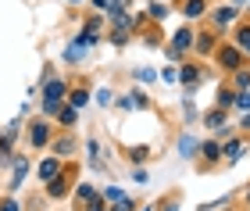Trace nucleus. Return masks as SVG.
Masks as SVG:
<instances>
[{"instance_id":"1","label":"nucleus","mask_w":250,"mask_h":211,"mask_svg":"<svg viewBox=\"0 0 250 211\" xmlns=\"http://www.w3.org/2000/svg\"><path fill=\"white\" fill-rule=\"evenodd\" d=\"M61 97H64V83H47V111H58L61 107Z\"/></svg>"},{"instance_id":"2","label":"nucleus","mask_w":250,"mask_h":211,"mask_svg":"<svg viewBox=\"0 0 250 211\" xmlns=\"http://www.w3.org/2000/svg\"><path fill=\"white\" fill-rule=\"evenodd\" d=\"M218 61H222V68H229V72H236V68L243 64V58H240V50H236V47L218 50Z\"/></svg>"},{"instance_id":"3","label":"nucleus","mask_w":250,"mask_h":211,"mask_svg":"<svg viewBox=\"0 0 250 211\" xmlns=\"http://www.w3.org/2000/svg\"><path fill=\"white\" fill-rule=\"evenodd\" d=\"M58 172H61V165L54 161V158H47V161H40V175H43V179H58Z\"/></svg>"},{"instance_id":"4","label":"nucleus","mask_w":250,"mask_h":211,"mask_svg":"<svg viewBox=\"0 0 250 211\" xmlns=\"http://www.w3.org/2000/svg\"><path fill=\"white\" fill-rule=\"evenodd\" d=\"M172 47H175V50L193 47V32H189V29H179V32H175V40H172Z\"/></svg>"},{"instance_id":"5","label":"nucleus","mask_w":250,"mask_h":211,"mask_svg":"<svg viewBox=\"0 0 250 211\" xmlns=\"http://www.w3.org/2000/svg\"><path fill=\"white\" fill-rule=\"evenodd\" d=\"M50 140V132H47V126H43V122H36V126H32V143H36V147H43V143Z\"/></svg>"},{"instance_id":"6","label":"nucleus","mask_w":250,"mask_h":211,"mask_svg":"<svg viewBox=\"0 0 250 211\" xmlns=\"http://www.w3.org/2000/svg\"><path fill=\"white\" fill-rule=\"evenodd\" d=\"M75 197H79V201H83V204H89V201H93V197H97V190H93V186H89V183H83V186H79V190H75Z\"/></svg>"},{"instance_id":"7","label":"nucleus","mask_w":250,"mask_h":211,"mask_svg":"<svg viewBox=\"0 0 250 211\" xmlns=\"http://www.w3.org/2000/svg\"><path fill=\"white\" fill-rule=\"evenodd\" d=\"M243 150H247L243 143H240V140H232L229 147H225V158H232V161H236V158H243Z\"/></svg>"},{"instance_id":"8","label":"nucleus","mask_w":250,"mask_h":211,"mask_svg":"<svg viewBox=\"0 0 250 211\" xmlns=\"http://www.w3.org/2000/svg\"><path fill=\"white\" fill-rule=\"evenodd\" d=\"M186 15H189V18L204 15V0H189V4H186Z\"/></svg>"},{"instance_id":"9","label":"nucleus","mask_w":250,"mask_h":211,"mask_svg":"<svg viewBox=\"0 0 250 211\" xmlns=\"http://www.w3.org/2000/svg\"><path fill=\"white\" fill-rule=\"evenodd\" d=\"M75 107H61V126H75Z\"/></svg>"},{"instance_id":"10","label":"nucleus","mask_w":250,"mask_h":211,"mask_svg":"<svg viewBox=\"0 0 250 211\" xmlns=\"http://www.w3.org/2000/svg\"><path fill=\"white\" fill-rule=\"evenodd\" d=\"M11 183H15V186H18V183H25V161H21V158L15 161V179H11Z\"/></svg>"},{"instance_id":"11","label":"nucleus","mask_w":250,"mask_h":211,"mask_svg":"<svg viewBox=\"0 0 250 211\" xmlns=\"http://www.w3.org/2000/svg\"><path fill=\"white\" fill-rule=\"evenodd\" d=\"M211 47H214V36H208V32H204V36L197 40V50H200V54H208Z\"/></svg>"},{"instance_id":"12","label":"nucleus","mask_w":250,"mask_h":211,"mask_svg":"<svg viewBox=\"0 0 250 211\" xmlns=\"http://www.w3.org/2000/svg\"><path fill=\"white\" fill-rule=\"evenodd\" d=\"M86 101H89V93H86V90H75V93H72V107H83Z\"/></svg>"},{"instance_id":"13","label":"nucleus","mask_w":250,"mask_h":211,"mask_svg":"<svg viewBox=\"0 0 250 211\" xmlns=\"http://www.w3.org/2000/svg\"><path fill=\"white\" fill-rule=\"evenodd\" d=\"M218 150H222L218 143H204V158H211V161H214V158H218Z\"/></svg>"},{"instance_id":"14","label":"nucleus","mask_w":250,"mask_h":211,"mask_svg":"<svg viewBox=\"0 0 250 211\" xmlns=\"http://www.w3.org/2000/svg\"><path fill=\"white\" fill-rule=\"evenodd\" d=\"M50 197H64V183L61 179H50Z\"/></svg>"},{"instance_id":"15","label":"nucleus","mask_w":250,"mask_h":211,"mask_svg":"<svg viewBox=\"0 0 250 211\" xmlns=\"http://www.w3.org/2000/svg\"><path fill=\"white\" fill-rule=\"evenodd\" d=\"M236 43H240L243 50H250V29H240V36H236Z\"/></svg>"},{"instance_id":"16","label":"nucleus","mask_w":250,"mask_h":211,"mask_svg":"<svg viewBox=\"0 0 250 211\" xmlns=\"http://www.w3.org/2000/svg\"><path fill=\"white\" fill-rule=\"evenodd\" d=\"M86 211H107V208H104V197H93V201L86 204Z\"/></svg>"},{"instance_id":"17","label":"nucleus","mask_w":250,"mask_h":211,"mask_svg":"<svg viewBox=\"0 0 250 211\" xmlns=\"http://www.w3.org/2000/svg\"><path fill=\"white\" fill-rule=\"evenodd\" d=\"M208 126H225V115H222V111H214V115H208Z\"/></svg>"},{"instance_id":"18","label":"nucleus","mask_w":250,"mask_h":211,"mask_svg":"<svg viewBox=\"0 0 250 211\" xmlns=\"http://www.w3.org/2000/svg\"><path fill=\"white\" fill-rule=\"evenodd\" d=\"M150 15H154V18H165L168 7H165V4H150Z\"/></svg>"},{"instance_id":"19","label":"nucleus","mask_w":250,"mask_h":211,"mask_svg":"<svg viewBox=\"0 0 250 211\" xmlns=\"http://www.w3.org/2000/svg\"><path fill=\"white\" fill-rule=\"evenodd\" d=\"M111 211H132V201H129V197H122V201L111 208Z\"/></svg>"},{"instance_id":"20","label":"nucleus","mask_w":250,"mask_h":211,"mask_svg":"<svg viewBox=\"0 0 250 211\" xmlns=\"http://www.w3.org/2000/svg\"><path fill=\"white\" fill-rule=\"evenodd\" d=\"M232 15H236V7H222V11H218V21H229Z\"/></svg>"},{"instance_id":"21","label":"nucleus","mask_w":250,"mask_h":211,"mask_svg":"<svg viewBox=\"0 0 250 211\" xmlns=\"http://www.w3.org/2000/svg\"><path fill=\"white\" fill-rule=\"evenodd\" d=\"M218 104H222V107H229V104H232V93H229V90H222V97H218Z\"/></svg>"},{"instance_id":"22","label":"nucleus","mask_w":250,"mask_h":211,"mask_svg":"<svg viewBox=\"0 0 250 211\" xmlns=\"http://www.w3.org/2000/svg\"><path fill=\"white\" fill-rule=\"evenodd\" d=\"M104 197H107V201H115V204H118V201H122V197H125V193H122V190H107Z\"/></svg>"},{"instance_id":"23","label":"nucleus","mask_w":250,"mask_h":211,"mask_svg":"<svg viewBox=\"0 0 250 211\" xmlns=\"http://www.w3.org/2000/svg\"><path fill=\"white\" fill-rule=\"evenodd\" d=\"M0 211H18V201H11V197H7V201L0 204Z\"/></svg>"}]
</instances>
